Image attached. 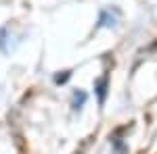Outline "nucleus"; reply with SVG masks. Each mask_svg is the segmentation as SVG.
<instances>
[{
  "label": "nucleus",
  "mask_w": 157,
  "mask_h": 154,
  "mask_svg": "<svg viewBox=\"0 0 157 154\" xmlns=\"http://www.w3.org/2000/svg\"><path fill=\"white\" fill-rule=\"evenodd\" d=\"M19 44H21V34H15L11 25H4L0 29V50L4 54H11L17 50Z\"/></svg>",
  "instance_id": "f257e3e1"
},
{
  "label": "nucleus",
  "mask_w": 157,
  "mask_h": 154,
  "mask_svg": "<svg viewBox=\"0 0 157 154\" xmlns=\"http://www.w3.org/2000/svg\"><path fill=\"white\" fill-rule=\"evenodd\" d=\"M120 23V11L117 9H103L98 15V27H115Z\"/></svg>",
  "instance_id": "f03ea898"
},
{
  "label": "nucleus",
  "mask_w": 157,
  "mask_h": 154,
  "mask_svg": "<svg viewBox=\"0 0 157 154\" xmlns=\"http://www.w3.org/2000/svg\"><path fill=\"white\" fill-rule=\"evenodd\" d=\"M107 85H109L107 75L98 77L97 81H94V92H97V98H98V104H101V106L105 104V98H107Z\"/></svg>",
  "instance_id": "7ed1b4c3"
},
{
  "label": "nucleus",
  "mask_w": 157,
  "mask_h": 154,
  "mask_svg": "<svg viewBox=\"0 0 157 154\" xmlns=\"http://www.w3.org/2000/svg\"><path fill=\"white\" fill-rule=\"evenodd\" d=\"M86 92H82V90H78V92H73V110H80V108L84 106L86 102Z\"/></svg>",
  "instance_id": "20e7f679"
},
{
  "label": "nucleus",
  "mask_w": 157,
  "mask_h": 154,
  "mask_svg": "<svg viewBox=\"0 0 157 154\" xmlns=\"http://www.w3.org/2000/svg\"><path fill=\"white\" fill-rule=\"evenodd\" d=\"M69 75H71V71H63L59 75H55V83H65L69 79Z\"/></svg>",
  "instance_id": "39448f33"
}]
</instances>
